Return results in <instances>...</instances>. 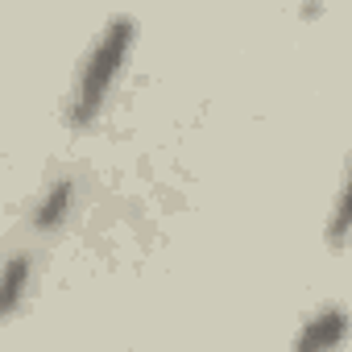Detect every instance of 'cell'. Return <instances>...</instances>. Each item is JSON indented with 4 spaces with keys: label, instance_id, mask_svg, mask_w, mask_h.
<instances>
[{
    "label": "cell",
    "instance_id": "obj_4",
    "mask_svg": "<svg viewBox=\"0 0 352 352\" xmlns=\"http://www.w3.org/2000/svg\"><path fill=\"white\" fill-rule=\"evenodd\" d=\"M323 241L331 249H344L352 241V157H348V170H344V187H340V199L331 208V220H327V232Z\"/></svg>",
    "mask_w": 352,
    "mask_h": 352
},
{
    "label": "cell",
    "instance_id": "obj_2",
    "mask_svg": "<svg viewBox=\"0 0 352 352\" xmlns=\"http://www.w3.org/2000/svg\"><path fill=\"white\" fill-rule=\"evenodd\" d=\"M348 336V311L344 307H319L311 319H307V327L294 336V348H331V344H340Z\"/></svg>",
    "mask_w": 352,
    "mask_h": 352
},
{
    "label": "cell",
    "instance_id": "obj_1",
    "mask_svg": "<svg viewBox=\"0 0 352 352\" xmlns=\"http://www.w3.org/2000/svg\"><path fill=\"white\" fill-rule=\"evenodd\" d=\"M133 42H137V21L133 17H112V25L91 42V50H87V58L79 67V79H75L71 124L83 129V124H91L100 116V108H104V100H108V91H112Z\"/></svg>",
    "mask_w": 352,
    "mask_h": 352
},
{
    "label": "cell",
    "instance_id": "obj_5",
    "mask_svg": "<svg viewBox=\"0 0 352 352\" xmlns=\"http://www.w3.org/2000/svg\"><path fill=\"white\" fill-rule=\"evenodd\" d=\"M71 204H75V183H71V179H58V183L46 191V199L34 208V224H38V228H58V224L67 220Z\"/></svg>",
    "mask_w": 352,
    "mask_h": 352
},
{
    "label": "cell",
    "instance_id": "obj_3",
    "mask_svg": "<svg viewBox=\"0 0 352 352\" xmlns=\"http://www.w3.org/2000/svg\"><path fill=\"white\" fill-rule=\"evenodd\" d=\"M30 257L25 253H17L9 265H5V274H0V319H9L17 307H21V298H25V286H30Z\"/></svg>",
    "mask_w": 352,
    "mask_h": 352
}]
</instances>
